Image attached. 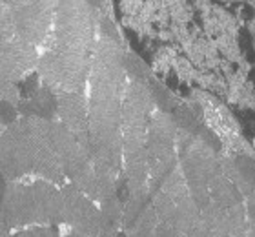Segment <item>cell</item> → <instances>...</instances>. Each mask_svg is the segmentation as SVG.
Masks as SVG:
<instances>
[{
	"instance_id": "cell-1",
	"label": "cell",
	"mask_w": 255,
	"mask_h": 237,
	"mask_svg": "<svg viewBox=\"0 0 255 237\" xmlns=\"http://www.w3.org/2000/svg\"><path fill=\"white\" fill-rule=\"evenodd\" d=\"M64 221L68 228L99 237L102 230V212L84 197H71L64 205Z\"/></svg>"
},
{
	"instance_id": "cell-2",
	"label": "cell",
	"mask_w": 255,
	"mask_h": 237,
	"mask_svg": "<svg viewBox=\"0 0 255 237\" xmlns=\"http://www.w3.org/2000/svg\"><path fill=\"white\" fill-rule=\"evenodd\" d=\"M159 216L155 208H144L135 221L126 228V237H155Z\"/></svg>"
},
{
	"instance_id": "cell-3",
	"label": "cell",
	"mask_w": 255,
	"mask_h": 237,
	"mask_svg": "<svg viewBox=\"0 0 255 237\" xmlns=\"http://www.w3.org/2000/svg\"><path fill=\"white\" fill-rule=\"evenodd\" d=\"M155 237H188V236L182 230H179L177 227H173V225L159 221L157 230H155Z\"/></svg>"
},
{
	"instance_id": "cell-4",
	"label": "cell",
	"mask_w": 255,
	"mask_h": 237,
	"mask_svg": "<svg viewBox=\"0 0 255 237\" xmlns=\"http://www.w3.org/2000/svg\"><path fill=\"white\" fill-rule=\"evenodd\" d=\"M188 237H213V236L208 232L206 227L202 225V221H199V225H197V227L193 228L190 234H188Z\"/></svg>"
},
{
	"instance_id": "cell-5",
	"label": "cell",
	"mask_w": 255,
	"mask_h": 237,
	"mask_svg": "<svg viewBox=\"0 0 255 237\" xmlns=\"http://www.w3.org/2000/svg\"><path fill=\"white\" fill-rule=\"evenodd\" d=\"M248 216H250V228H248L246 237H255V205L248 208Z\"/></svg>"
},
{
	"instance_id": "cell-6",
	"label": "cell",
	"mask_w": 255,
	"mask_h": 237,
	"mask_svg": "<svg viewBox=\"0 0 255 237\" xmlns=\"http://www.w3.org/2000/svg\"><path fill=\"white\" fill-rule=\"evenodd\" d=\"M57 237H66V236H62L60 232H57Z\"/></svg>"
}]
</instances>
